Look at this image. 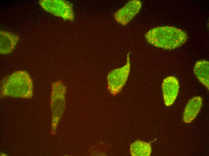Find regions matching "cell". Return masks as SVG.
<instances>
[{
	"label": "cell",
	"instance_id": "cell-1",
	"mask_svg": "<svg viewBox=\"0 0 209 156\" xmlns=\"http://www.w3.org/2000/svg\"><path fill=\"white\" fill-rule=\"evenodd\" d=\"M147 41L156 47L171 50L178 48L186 41V32L177 27L166 26L154 28L145 35Z\"/></svg>",
	"mask_w": 209,
	"mask_h": 156
},
{
	"label": "cell",
	"instance_id": "cell-2",
	"mask_svg": "<svg viewBox=\"0 0 209 156\" xmlns=\"http://www.w3.org/2000/svg\"><path fill=\"white\" fill-rule=\"evenodd\" d=\"M131 68L129 54L127 56L126 62L123 66L111 71L107 76L108 88L110 92L115 95L121 91L128 79Z\"/></svg>",
	"mask_w": 209,
	"mask_h": 156
},
{
	"label": "cell",
	"instance_id": "cell-3",
	"mask_svg": "<svg viewBox=\"0 0 209 156\" xmlns=\"http://www.w3.org/2000/svg\"><path fill=\"white\" fill-rule=\"evenodd\" d=\"M141 7L139 0L129 1L115 13V19L120 24L126 25L138 14Z\"/></svg>",
	"mask_w": 209,
	"mask_h": 156
},
{
	"label": "cell",
	"instance_id": "cell-4",
	"mask_svg": "<svg viewBox=\"0 0 209 156\" xmlns=\"http://www.w3.org/2000/svg\"><path fill=\"white\" fill-rule=\"evenodd\" d=\"M179 87L178 80L176 77L169 76L164 79L162 88L164 104L166 106H170L174 103Z\"/></svg>",
	"mask_w": 209,
	"mask_h": 156
},
{
	"label": "cell",
	"instance_id": "cell-5",
	"mask_svg": "<svg viewBox=\"0 0 209 156\" xmlns=\"http://www.w3.org/2000/svg\"><path fill=\"white\" fill-rule=\"evenodd\" d=\"M202 103L203 99L200 96L194 97L189 100L183 113V122L189 123L194 120L201 110Z\"/></svg>",
	"mask_w": 209,
	"mask_h": 156
},
{
	"label": "cell",
	"instance_id": "cell-6",
	"mask_svg": "<svg viewBox=\"0 0 209 156\" xmlns=\"http://www.w3.org/2000/svg\"><path fill=\"white\" fill-rule=\"evenodd\" d=\"M209 63L206 60L196 62L194 68V73L199 81L209 90Z\"/></svg>",
	"mask_w": 209,
	"mask_h": 156
},
{
	"label": "cell",
	"instance_id": "cell-7",
	"mask_svg": "<svg viewBox=\"0 0 209 156\" xmlns=\"http://www.w3.org/2000/svg\"><path fill=\"white\" fill-rule=\"evenodd\" d=\"M130 152L132 156H149L152 147L150 143L137 140L130 145Z\"/></svg>",
	"mask_w": 209,
	"mask_h": 156
}]
</instances>
